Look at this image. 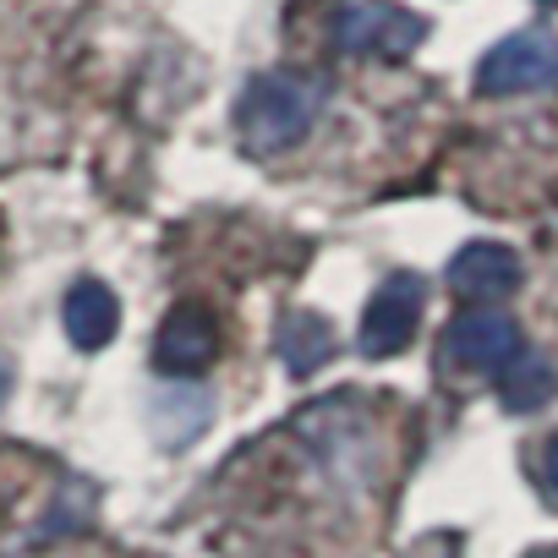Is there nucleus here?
Segmentation results:
<instances>
[{"label":"nucleus","mask_w":558,"mask_h":558,"mask_svg":"<svg viewBox=\"0 0 558 558\" xmlns=\"http://www.w3.org/2000/svg\"><path fill=\"white\" fill-rule=\"evenodd\" d=\"M329 99V83L313 72H263L235 99V132L246 154H286L302 143Z\"/></svg>","instance_id":"1"},{"label":"nucleus","mask_w":558,"mask_h":558,"mask_svg":"<svg viewBox=\"0 0 558 558\" xmlns=\"http://www.w3.org/2000/svg\"><path fill=\"white\" fill-rule=\"evenodd\" d=\"M542 88H558V39L547 28H520L498 39L476 66V94L487 99H514V94H542Z\"/></svg>","instance_id":"2"},{"label":"nucleus","mask_w":558,"mask_h":558,"mask_svg":"<svg viewBox=\"0 0 558 558\" xmlns=\"http://www.w3.org/2000/svg\"><path fill=\"white\" fill-rule=\"evenodd\" d=\"M427 39V23L395 0H356V7L340 12L335 23V45L345 56H384V61H405L416 56Z\"/></svg>","instance_id":"3"},{"label":"nucleus","mask_w":558,"mask_h":558,"mask_svg":"<svg viewBox=\"0 0 558 558\" xmlns=\"http://www.w3.org/2000/svg\"><path fill=\"white\" fill-rule=\"evenodd\" d=\"M422 296H427V286L416 274H389L384 286H378V296L367 302V313H362V356H400L411 340H416V324H422Z\"/></svg>","instance_id":"4"},{"label":"nucleus","mask_w":558,"mask_h":558,"mask_svg":"<svg viewBox=\"0 0 558 558\" xmlns=\"http://www.w3.org/2000/svg\"><path fill=\"white\" fill-rule=\"evenodd\" d=\"M444 340H449V356L460 362V367H471V373H504L525 345V335H520V324L509 318V313H498V307H471V313H460L449 329H444Z\"/></svg>","instance_id":"5"},{"label":"nucleus","mask_w":558,"mask_h":558,"mask_svg":"<svg viewBox=\"0 0 558 558\" xmlns=\"http://www.w3.org/2000/svg\"><path fill=\"white\" fill-rule=\"evenodd\" d=\"M219 356V324L203 302H181L165 313L159 340H154V362L175 378H197L208 362Z\"/></svg>","instance_id":"6"},{"label":"nucleus","mask_w":558,"mask_h":558,"mask_svg":"<svg viewBox=\"0 0 558 558\" xmlns=\"http://www.w3.org/2000/svg\"><path fill=\"white\" fill-rule=\"evenodd\" d=\"M520 279H525L520 252L504 246V241H471V246H460L454 263H449V286H454V296H465V302H476V307L514 296V291H520Z\"/></svg>","instance_id":"7"},{"label":"nucleus","mask_w":558,"mask_h":558,"mask_svg":"<svg viewBox=\"0 0 558 558\" xmlns=\"http://www.w3.org/2000/svg\"><path fill=\"white\" fill-rule=\"evenodd\" d=\"M61 324H66L77 351H105L121 329V302H116V291L105 286V279H77V286L66 291Z\"/></svg>","instance_id":"8"},{"label":"nucleus","mask_w":558,"mask_h":558,"mask_svg":"<svg viewBox=\"0 0 558 558\" xmlns=\"http://www.w3.org/2000/svg\"><path fill=\"white\" fill-rule=\"evenodd\" d=\"M279 356H286L291 373H318L329 356H335V324L318 318V313H286L279 324Z\"/></svg>","instance_id":"9"},{"label":"nucleus","mask_w":558,"mask_h":558,"mask_svg":"<svg viewBox=\"0 0 558 558\" xmlns=\"http://www.w3.org/2000/svg\"><path fill=\"white\" fill-rule=\"evenodd\" d=\"M553 395H558V373H553L542 356H525V351H520V356L504 367V378H498V400H504V411H514V416L542 411Z\"/></svg>","instance_id":"10"},{"label":"nucleus","mask_w":558,"mask_h":558,"mask_svg":"<svg viewBox=\"0 0 558 558\" xmlns=\"http://www.w3.org/2000/svg\"><path fill=\"white\" fill-rule=\"evenodd\" d=\"M542 487H547V498L558 504V433L542 444Z\"/></svg>","instance_id":"11"},{"label":"nucleus","mask_w":558,"mask_h":558,"mask_svg":"<svg viewBox=\"0 0 558 558\" xmlns=\"http://www.w3.org/2000/svg\"><path fill=\"white\" fill-rule=\"evenodd\" d=\"M531 558H558V547H542V553H531Z\"/></svg>","instance_id":"12"},{"label":"nucleus","mask_w":558,"mask_h":558,"mask_svg":"<svg viewBox=\"0 0 558 558\" xmlns=\"http://www.w3.org/2000/svg\"><path fill=\"white\" fill-rule=\"evenodd\" d=\"M0 400H7V367H0Z\"/></svg>","instance_id":"13"},{"label":"nucleus","mask_w":558,"mask_h":558,"mask_svg":"<svg viewBox=\"0 0 558 558\" xmlns=\"http://www.w3.org/2000/svg\"><path fill=\"white\" fill-rule=\"evenodd\" d=\"M542 7H558V0H542Z\"/></svg>","instance_id":"14"}]
</instances>
